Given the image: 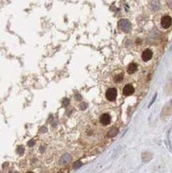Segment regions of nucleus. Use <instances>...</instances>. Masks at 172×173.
I'll use <instances>...</instances> for the list:
<instances>
[{
  "instance_id": "20e7f679",
  "label": "nucleus",
  "mask_w": 172,
  "mask_h": 173,
  "mask_svg": "<svg viewBox=\"0 0 172 173\" xmlns=\"http://www.w3.org/2000/svg\"><path fill=\"white\" fill-rule=\"evenodd\" d=\"M100 122L103 125H108L111 122V116L108 113H104L100 116Z\"/></svg>"
},
{
  "instance_id": "f03ea898",
  "label": "nucleus",
  "mask_w": 172,
  "mask_h": 173,
  "mask_svg": "<svg viewBox=\"0 0 172 173\" xmlns=\"http://www.w3.org/2000/svg\"><path fill=\"white\" fill-rule=\"evenodd\" d=\"M117 91L115 88H110L106 92V98L110 101H114L116 99Z\"/></svg>"
},
{
  "instance_id": "ddd939ff",
  "label": "nucleus",
  "mask_w": 172,
  "mask_h": 173,
  "mask_svg": "<svg viewBox=\"0 0 172 173\" xmlns=\"http://www.w3.org/2000/svg\"><path fill=\"white\" fill-rule=\"evenodd\" d=\"M156 97H157V93H155V96H154V97L152 98V100H151V101L150 102V104H149V107H151V106L152 105V104L154 103V101H155V99H156Z\"/></svg>"
},
{
  "instance_id": "f257e3e1",
  "label": "nucleus",
  "mask_w": 172,
  "mask_h": 173,
  "mask_svg": "<svg viewBox=\"0 0 172 173\" xmlns=\"http://www.w3.org/2000/svg\"><path fill=\"white\" fill-rule=\"evenodd\" d=\"M119 27L125 33H128L131 29V24L127 19H121L119 22Z\"/></svg>"
},
{
  "instance_id": "9b49d317",
  "label": "nucleus",
  "mask_w": 172,
  "mask_h": 173,
  "mask_svg": "<svg viewBox=\"0 0 172 173\" xmlns=\"http://www.w3.org/2000/svg\"><path fill=\"white\" fill-rule=\"evenodd\" d=\"M123 73L117 74L116 77H115V81H116V82H120L123 80Z\"/></svg>"
},
{
  "instance_id": "a211bd4d",
  "label": "nucleus",
  "mask_w": 172,
  "mask_h": 173,
  "mask_svg": "<svg viewBox=\"0 0 172 173\" xmlns=\"http://www.w3.org/2000/svg\"><path fill=\"white\" fill-rule=\"evenodd\" d=\"M171 104H172V100H171Z\"/></svg>"
},
{
  "instance_id": "f8f14e48",
  "label": "nucleus",
  "mask_w": 172,
  "mask_h": 173,
  "mask_svg": "<svg viewBox=\"0 0 172 173\" xmlns=\"http://www.w3.org/2000/svg\"><path fill=\"white\" fill-rule=\"evenodd\" d=\"M17 152L19 154H20V155H22L24 152V148L22 145H20V146H19L17 148Z\"/></svg>"
},
{
  "instance_id": "423d86ee",
  "label": "nucleus",
  "mask_w": 172,
  "mask_h": 173,
  "mask_svg": "<svg viewBox=\"0 0 172 173\" xmlns=\"http://www.w3.org/2000/svg\"><path fill=\"white\" fill-rule=\"evenodd\" d=\"M135 88L132 85H126L123 88V92L125 96H131L134 93Z\"/></svg>"
},
{
  "instance_id": "6e6552de",
  "label": "nucleus",
  "mask_w": 172,
  "mask_h": 173,
  "mask_svg": "<svg viewBox=\"0 0 172 173\" xmlns=\"http://www.w3.org/2000/svg\"><path fill=\"white\" fill-rule=\"evenodd\" d=\"M136 70H137V65L135 63H131V64H129L128 66H127V71L128 73L132 74V73H134Z\"/></svg>"
},
{
  "instance_id": "dca6fc26",
  "label": "nucleus",
  "mask_w": 172,
  "mask_h": 173,
  "mask_svg": "<svg viewBox=\"0 0 172 173\" xmlns=\"http://www.w3.org/2000/svg\"><path fill=\"white\" fill-rule=\"evenodd\" d=\"M34 140H32L31 141H30V142H29V146H34Z\"/></svg>"
},
{
  "instance_id": "7ed1b4c3",
  "label": "nucleus",
  "mask_w": 172,
  "mask_h": 173,
  "mask_svg": "<svg viewBox=\"0 0 172 173\" xmlns=\"http://www.w3.org/2000/svg\"><path fill=\"white\" fill-rule=\"evenodd\" d=\"M172 24V19L168 15H165L161 19V25L164 29H168Z\"/></svg>"
},
{
  "instance_id": "0eeeda50",
  "label": "nucleus",
  "mask_w": 172,
  "mask_h": 173,
  "mask_svg": "<svg viewBox=\"0 0 172 173\" xmlns=\"http://www.w3.org/2000/svg\"><path fill=\"white\" fill-rule=\"evenodd\" d=\"M160 3H159L158 0H153L152 2L150 4V7L152 10L153 11H158L159 9H160Z\"/></svg>"
},
{
  "instance_id": "f3484780",
  "label": "nucleus",
  "mask_w": 172,
  "mask_h": 173,
  "mask_svg": "<svg viewBox=\"0 0 172 173\" xmlns=\"http://www.w3.org/2000/svg\"><path fill=\"white\" fill-rule=\"evenodd\" d=\"M168 5H169L170 7L172 8V0H169V1H168Z\"/></svg>"
},
{
  "instance_id": "2eb2a0df",
  "label": "nucleus",
  "mask_w": 172,
  "mask_h": 173,
  "mask_svg": "<svg viewBox=\"0 0 172 173\" xmlns=\"http://www.w3.org/2000/svg\"><path fill=\"white\" fill-rule=\"evenodd\" d=\"M63 103H64L65 105H68L69 103V100L68 99H65V100H64Z\"/></svg>"
},
{
  "instance_id": "39448f33",
  "label": "nucleus",
  "mask_w": 172,
  "mask_h": 173,
  "mask_svg": "<svg viewBox=\"0 0 172 173\" xmlns=\"http://www.w3.org/2000/svg\"><path fill=\"white\" fill-rule=\"evenodd\" d=\"M152 56H153V53L151 50H149V49L145 50L142 54V59L144 62L150 61V60L152 58Z\"/></svg>"
},
{
  "instance_id": "1a4fd4ad",
  "label": "nucleus",
  "mask_w": 172,
  "mask_h": 173,
  "mask_svg": "<svg viewBox=\"0 0 172 173\" xmlns=\"http://www.w3.org/2000/svg\"><path fill=\"white\" fill-rule=\"evenodd\" d=\"M118 132H119L118 128L116 127H112V128H110V129L108 130V137H114V136H116V135L118 134Z\"/></svg>"
},
{
  "instance_id": "9d476101",
  "label": "nucleus",
  "mask_w": 172,
  "mask_h": 173,
  "mask_svg": "<svg viewBox=\"0 0 172 173\" xmlns=\"http://www.w3.org/2000/svg\"><path fill=\"white\" fill-rule=\"evenodd\" d=\"M70 160H71V156L69 154H65L62 156L61 160V162L62 164H67L70 162Z\"/></svg>"
},
{
  "instance_id": "4468645a",
  "label": "nucleus",
  "mask_w": 172,
  "mask_h": 173,
  "mask_svg": "<svg viewBox=\"0 0 172 173\" xmlns=\"http://www.w3.org/2000/svg\"><path fill=\"white\" fill-rule=\"evenodd\" d=\"M80 166H81V163H80V161H78V162H76V164H75L74 168H75V169H76V168H80Z\"/></svg>"
}]
</instances>
